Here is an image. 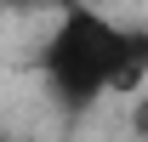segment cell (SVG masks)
I'll list each match as a JSON object with an SVG mask.
<instances>
[{
  "label": "cell",
  "mask_w": 148,
  "mask_h": 142,
  "mask_svg": "<svg viewBox=\"0 0 148 142\" xmlns=\"http://www.w3.org/2000/svg\"><path fill=\"white\" fill-rule=\"evenodd\" d=\"M131 131H137V137H148V91L131 102Z\"/></svg>",
  "instance_id": "2"
},
{
  "label": "cell",
  "mask_w": 148,
  "mask_h": 142,
  "mask_svg": "<svg viewBox=\"0 0 148 142\" xmlns=\"http://www.w3.org/2000/svg\"><path fill=\"white\" fill-rule=\"evenodd\" d=\"M46 74L63 97H131L148 85V46L97 12H69L46 40Z\"/></svg>",
  "instance_id": "1"
},
{
  "label": "cell",
  "mask_w": 148,
  "mask_h": 142,
  "mask_svg": "<svg viewBox=\"0 0 148 142\" xmlns=\"http://www.w3.org/2000/svg\"><path fill=\"white\" fill-rule=\"evenodd\" d=\"M0 142H12V137H6V131H0Z\"/></svg>",
  "instance_id": "3"
}]
</instances>
